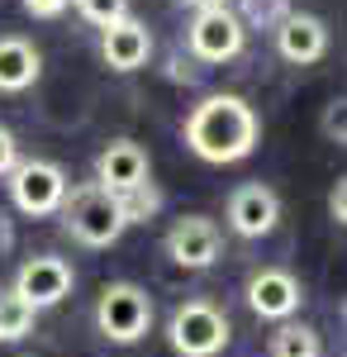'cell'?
I'll list each match as a JSON object with an SVG mask.
<instances>
[{"instance_id": "6da1fadb", "label": "cell", "mask_w": 347, "mask_h": 357, "mask_svg": "<svg viewBox=\"0 0 347 357\" xmlns=\"http://www.w3.org/2000/svg\"><path fill=\"white\" fill-rule=\"evenodd\" d=\"M257 138H262V124H257V110L242 96H205L186 114V148L210 167L252 158Z\"/></svg>"}, {"instance_id": "7a4b0ae2", "label": "cell", "mask_w": 347, "mask_h": 357, "mask_svg": "<svg viewBox=\"0 0 347 357\" xmlns=\"http://www.w3.org/2000/svg\"><path fill=\"white\" fill-rule=\"evenodd\" d=\"M57 215H62V229L86 248H109L124 238V215H119V200L109 191H100L95 181H86V186H72L67 200L57 205Z\"/></svg>"}, {"instance_id": "3957f363", "label": "cell", "mask_w": 347, "mask_h": 357, "mask_svg": "<svg viewBox=\"0 0 347 357\" xmlns=\"http://www.w3.org/2000/svg\"><path fill=\"white\" fill-rule=\"evenodd\" d=\"M233 338V324L229 314L210 301H186L171 310L167 319V343L176 357H219Z\"/></svg>"}, {"instance_id": "277c9868", "label": "cell", "mask_w": 347, "mask_h": 357, "mask_svg": "<svg viewBox=\"0 0 347 357\" xmlns=\"http://www.w3.org/2000/svg\"><path fill=\"white\" fill-rule=\"evenodd\" d=\"M95 329L109 343H138L153 329V296L134 281H109L95 301Z\"/></svg>"}, {"instance_id": "5b68a950", "label": "cell", "mask_w": 347, "mask_h": 357, "mask_svg": "<svg viewBox=\"0 0 347 357\" xmlns=\"http://www.w3.org/2000/svg\"><path fill=\"white\" fill-rule=\"evenodd\" d=\"M5 186H10V200H15V210H24L33 220H43V215H57V205L67 200L72 191V181H67V172L48 158H20L15 172L5 176Z\"/></svg>"}, {"instance_id": "8992f818", "label": "cell", "mask_w": 347, "mask_h": 357, "mask_svg": "<svg viewBox=\"0 0 347 357\" xmlns=\"http://www.w3.org/2000/svg\"><path fill=\"white\" fill-rule=\"evenodd\" d=\"M186 48L195 62H233V57L247 48V29L233 15V5H210V10H195L186 24Z\"/></svg>"}, {"instance_id": "52a82bcc", "label": "cell", "mask_w": 347, "mask_h": 357, "mask_svg": "<svg viewBox=\"0 0 347 357\" xmlns=\"http://www.w3.org/2000/svg\"><path fill=\"white\" fill-rule=\"evenodd\" d=\"M72 286H77L72 262H67V257H53V252H38V257H29L24 267L15 272V286H10V291H15L29 310H48V305L67 301Z\"/></svg>"}, {"instance_id": "ba28073f", "label": "cell", "mask_w": 347, "mask_h": 357, "mask_svg": "<svg viewBox=\"0 0 347 357\" xmlns=\"http://www.w3.org/2000/svg\"><path fill=\"white\" fill-rule=\"evenodd\" d=\"M219 224L205 220V215H181V220L167 229V238H162V248H167V257L176 262V267H186V272H205V267H214L219 262Z\"/></svg>"}, {"instance_id": "9c48e42d", "label": "cell", "mask_w": 347, "mask_h": 357, "mask_svg": "<svg viewBox=\"0 0 347 357\" xmlns=\"http://www.w3.org/2000/svg\"><path fill=\"white\" fill-rule=\"evenodd\" d=\"M247 305H252L257 319H276V324H286V319L300 314L304 291H300V281H295L286 267H257V272L247 276Z\"/></svg>"}, {"instance_id": "30bf717a", "label": "cell", "mask_w": 347, "mask_h": 357, "mask_svg": "<svg viewBox=\"0 0 347 357\" xmlns=\"http://www.w3.org/2000/svg\"><path fill=\"white\" fill-rule=\"evenodd\" d=\"M281 224V195L262 186V181H247L229 195V229L238 238H267L271 229Z\"/></svg>"}, {"instance_id": "8fae6325", "label": "cell", "mask_w": 347, "mask_h": 357, "mask_svg": "<svg viewBox=\"0 0 347 357\" xmlns=\"http://www.w3.org/2000/svg\"><path fill=\"white\" fill-rule=\"evenodd\" d=\"M148 176H153V162H148L143 143H134V138H109L100 148V158H95V186L109 195L129 191V186L148 181Z\"/></svg>"}, {"instance_id": "7c38bea8", "label": "cell", "mask_w": 347, "mask_h": 357, "mask_svg": "<svg viewBox=\"0 0 347 357\" xmlns=\"http://www.w3.org/2000/svg\"><path fill=\"white\" fill-rule=\"evenodd\" d=\"M271 33H276V53L286 57L291 67H309V62H319V57L328 53V24H323L319 15L291 10Z\"/></svg>"}, {"instance_id": "4fadbf2b", "label": "cell", "mask_w": 347, "mask_h": 357, "mask_svg": "<svg viewBox=\"0 0 347 357\" xmlns=\"http://www.w3.org/2000/svg\"><path fill=\"white\" fill-rule=\"evenodd\" d=\"M148 53H153V29L143 20H134V15H124L119 24L100 29V57L114 72H138L148 62Z\"/></svg>"}, {"instance_id": "5bb4252c", "label": "cell", "mask_w": 347, "mask_h": 357, "mask_svg": "<svg viewBox=\"0 0 347 357\" xmlns=\"http://www.w3.org/2000/svg\"><path fill=\"white\" fill-rule=\"evenodd\" d=\"M38 77H43L38 48H33L29 38H20V33H5V38H0V91H5V96H20V91H29Z\"/></svg>"}, {"instance_id": "9a60e30c", "label": "cell", "mask_w": 347, "mask_h": 357, "mask_svg": "<svg viewBox=\"0 0 347 357\" xmlns=\"http://www.w3.org/2000/svg\"><path fill=\"white\" fill-rule=\"evenodd\" d=\"M271 357H323V338L314 324H295L286 319L271 333Z\"/></svg>"}, {"instance_id": "2e32d148", "label": "cell", "mask_w": 347, "mask_h": 357, "mask_svg": "<svg viewBox=\"0 0 347 357\" xmlns=\"http://www.w3.org/2000/svg\"><path fill=\"white\" fill-rule=\"evenodd\" d=\"M119 200V215H124V224H148L162 215V205H167V195L157 191V181L148 176V181H138V186H129V191L114 195Z\"/></svg>"}, {"instance_id": "e0dca14e", "label": "cell", "mask_w": 347, "mask_h": 357, "mask_svg": "<svg viewBox=\"0 0 347 357\" xmlns=\"http://www.w3.org/2000/svg\"><path fill=\"white\" fill-rule=\"evenodd\" d=\"M33 319H38V310H29L15 291H0V343L24 338V333L33 329Z\"/></svg>"}, {"instance_id": "ac0fdd59", "label": "cell", "mask_w": 347, "mask_h": 357, "mask_svg": "<svg viewBox=\"0 0 347 357\" xmlns=\"http://www.w3.org/2000/svg\"><path fill=\"white\" fill-rule=\"evenodd\" d=\"M242 20V29H276L286 15H291V0H238V10H233Z\"/></svg>"}, {"instance_id": "d6986e66", "label": "cell", "mask_w": 347, "mask_h": 357, "mask_svg": "<svg viewBox=\"0 0 347 357\" xmlns=\"http://www.w3.org/2000/svg\"><path fill=\"white\" fill-rule=\"evenodd\" d=\"M72 5L81 10V20L95 24V29H109L129 15V0H72Z\"/></svg>"}, {"instance_id": "ffe728a7", "label": "cell", "mask_w": 347, "mask_h": 357, "mask_svg": "<svg viewBox=\"0 0 347 357\" xmlns=\"http://www.w3.org/2000/svg\"><path fill=\"white\" fill-rule=\"evenodd\" d=\"M323 138L338 143V148L347 143V100H328L323 105Z\"/></svg>"}, {"instance_id": "44dd1931", "label": "cell", "mask_w": 347, "mask_h": 357, "mask_svg": "<svg viewBox=\"0 0 347 357\" xmlns=\"http://www.w3.org/2000/svg\"><path fill=\"white\" fill-rule=\"evenodd\" d=\"M15 162H20V138L0 124V176H10V172H15Z\"/></svg>"}, {"instance_id": "7402d4cb", "label": "cell", "mask_w": 347, "mask_h": 357, "mask_svg": "<svg viewBox=\"0 0 347 357\" xmlns=\"http://www.w3.org/2000/svg\"><path fill=\"white\" fill-rule=\"evenodd\" d=\"M328 220L338 224V229L347 224V181H343V176H338V186L328 191Z\"/></svg>"}, {"instance_id": "603a6c76", "label": "cell", "mask_w": 347, "mask_h": 357, "mask_svg": "<svg viewBox=\"0 0 347 357\" xmlns=\"http://www.w3.org/2000/svg\"><path fill=\"white\" fill-rule=\"evenodd\" d=\"M24 10L33 15V20H57L67 5H62V0H24Z\"/></svg>"}, {"instance_id": "cb8c5ba5", "label": "cell", "mask_w": 347, "mask_h": 357, "mask_svg": "<svg viewBox=\"0 0 347 357\" xmlns=\"http://www.w3.org/2000/svg\"><path fill=\"white\" fill-rule=\"evenodd\" d=\"M10 248H15V220H10V215L0 210V257H5Z\"/></svg>"}, {"instance_id": "d4e9b609", "label": "cell", "mask_w": 347, "mask_h": 357, "mask_svg": "<svg viewBox=\"0 0 347 357\" xmlns=\"http://www.w3.org/2000/svg\"><path fill=\"white\" fill-rule=\"evenodd\" d=\"M181 5H190V10H210V5H229V0H181Z\"/></svg>"}, {"instance_id": "484cf974", "label": "cell", "mask_w": 347, "mask_h": 357, "mask_svg": "<svg viewBox=\"0 0 347 357\" xmlns=\"http://www.w3.org/2000/svg\"><path fill=\"white\" fill-rule=\"evenodd\" d=\"M62 5H72V0H62Z\"/></svg>"}, {"instance_id": "4316f807", "label": "cell", "mask_w": 347, "mask_h": 357, "mask_svg": "<svg viewBox=\"0 0 347 357\" xmlns=\"http://www.w3.org/2000/svg\"><path fill=\"white\" fill-rule=\"evenodd\" d=\"M24 357H29V353H24Z\"/></svg>"}]
</instances>
